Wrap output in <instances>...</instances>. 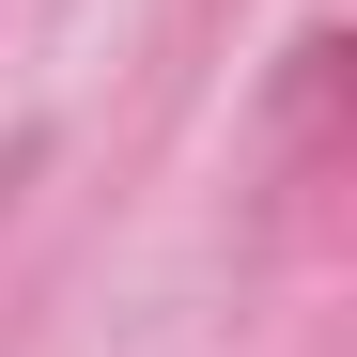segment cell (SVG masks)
Here are the masks:
<instances>
[]
</instances>
